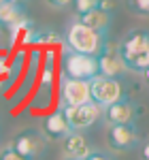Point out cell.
<instances>
[{"mask_svg":"<svg viewBox=\"0 0 149 160\" xmlns=\"http://www.w3.org/2000/svg\"><path fill=\"white\" fill-rule=\"evenodd\" d=\"M134 115H137V109L130 100H117L109 107L102 109V118L109 126H117V124H132L134 122Z\"/></svg>","mask_w":149,"mask_h":160,"instance_id":"obj_9","label":"cell"},{"mask_svg":"<svg viewBox=\"0 0 149 160\" xmlns=\"http://www.w3.org/2000/svg\"><path fill=\"white\" fill-rule=\"evenodd\" d=\"M64 75L73 77V79H94L96 75H100L98 71V58L94 56H85V53H77V51H66L64 53Z\"/></svg>","mask_w":149,"mask_h":160,"instance_id":"obj_3","label":"cell"},{"mask_svg":"<svg viewBox=\"0 0 149 160\" xmlns=\"http://www.w3.org/2000/svg\"><path fill=\"white\" fill-rule=\"evenodd\" d=\"M113 0H98V9H102V11H107V13H111L113 11Z\"/></svg>","mask_w":149,"mask_h":160,"instance_id":"obj_22","label":"cell"},{"mask_svg":"<svg viewBox=\"0 0 149 160\" xmlns=\"http://www.w3.org/2000/svg\"><path fill=\"white\" fill-rule=\"evenodd\" d=\"M66 45H68L70 51L98 58L100 53H102V49H104V45H107V37L85 28V26L79 24V22H74L68 28V32H66Z\"/></svg>","mask_w":149,"mask_h":160,"instance_id":"obj_2","label":"cell"},{"mask_svg":"<svg viewBox=\"0 0 149 160\" xmlns=\"http://www.w3.org/2000/svg\"><path fill=\"white\" fill-rule=\"evenodd\" d=\"M2 2H4V0H0V4H2Z\"/></svg>","mask_w":149,"mask_h":160,"instance_id":"obj_27","label":"cell"},{"mask_svg":"<svg viewBox=\"0 0 149 160\" xmlns=\"http://www.w3.org/2000/svg\"><path fill=\"white\" fill-rule=\"evenodd\" d=\"M43 130L51 139H64L68 132H73L70 126H68L66 115H64V109H58V111H53L51 115H47L45 122H43Z\"/></svg>","mask_w":149,"mask_h":160,"instance_id":"obj_13","label":"cell"},{"mask_svg":"<svg viewBox=\"0 0 149 160\" xmlns=\"http://www.w3.org/2000/svg\"><path fill=\"white\" fill-rule=\"evenodd\" d=\"M11 145L17 149L24 158L32 160L34 156H38V154L43 152V148H45V139H43V135H41L38 130H24L22 135L15 137V141H13Z\"/></svg>","mask_w":149,"mask_h":160,"instance_id":"obj_8","label":"cell"},{"mask_svg":"<svg viewBox=\"0 0 149 160\" xmlns=\"http://www.w3.org/2000/svg\"><path fill=\"white\" fill-rule=\"evenodd\" d=\"M107 143L113 152H130L138 145V132L132 124H117L107 128Z\"/></svg>","mask_w":149,"mask_h":160,"instance_id":"obj_7","label":"cell"},{"mask_svg":"<svg viewBox=\"0 0 149 160\" xmlns=\"http://www.w3.org/2000/svg\"><path fill=\"white\" fill-rule=\"evenodd\" d=\"M74 9H77V13L81 15V13H87L92 11V9H96L98 7V0H73Z\"/></svg>","mask_w":149,"mask_h":160,"instance_id":"obj_18","label":"cell"},{"mask_svg":"<svg viewBox=\"0 0 149 160\" xmlns=\"http://www.w3.org/2000/svg\"><path fill=\"white\" fill-rule=\"evenodd\" d=\"M24 51H19L17 56H15V60H13V64L9 66V71H7V79L4 81H0V94H4V92H9L13 88V83L17 81V77H19V73H22V66H24Z\"/></svg>","mask_w":149,"mask_h":160,"instance_id":"obj_16","label":"cell"},{"mask_svg":"<svg viewBox=\"0 0 149 160\" xmlns=\"http://www.w3.org/2000/svg\"><path fill=\"white\" fill-rule=\"evenodd\" d=\"M141 158L149 160V141H145V143L141 145Z\"/></svg>","mask_w":149,"mask_h":160,"instance_id":"obj_24","label":"cell"},{"mask_svg":"<svg viewBox=\"0 0 149 160\" xmlns=\"http://www.w3.org/2000/svg\"><path fill=\"white\" fill-rule=\"evenodd\" d=\"M49 7H53V9H64V7H68L73 0H45Z\"/></svg>","mask_w":149,"mask_h":160,"instance_id":"obj_21","label":"cell"},{"mask_svg":"<svg viewBox=\"0 0 149 160\" xmlns=\"http://www.w3.org/2000/svg\"><path fill=\"white\" fill-rule=\"evenodd\" d=\"M77 22L83 24L85 28H89V30L107 37V32L111 28V13H107V11H102V9L96 7V9H92V11H87V13H81L77 17Z\"/></svg>","mask_w":149,"mask_h":160,"instance_id":"obj_12","label":"cell"},{"mask_svg":"<svg viewBox=\"0 0 149 160\" xmlns=\"http://www.w3.org/2000/svg\"><path fill=\"white\" fill-rule=\"evenodd\" d=\"M24 17V11L19 7V2H2L0 4V28L9 30L13 24H17Z\"/></svg>","mask_w":149,"mask_h":160,"instance_id":"obj_15","label":"cell"},{"mask_svg":"<svg viewBox=\"0 0 149 160\" xmlns=\"http://www.w3.org/2000/svg\"><path fill=\"white\" fill-rule=\"evenodd\" d=\"M124 62L119 58V53H117V47H111L109 43L104 45V49L102 53L98 56V71L102 77H113V79H117V75H122L124 71Z\"/></svg>","mask_w":149,"mask_h":160,"instance_id":"obj_11","label":"cell"},{"mask_svg":"<svg viewBox=\"0 0 149 160\" xmlns=\"http://www.w3.org/2000/svg\"><path fill=\"white\" fill-rule=\"evenodd\" d=\"M64 115L68 120V126L70 130L79 132V130H85L89 126L98 122V118L102 115V109L92 100V102H85V105H77V107H62Z\"/></svg>","mask_w":149,"mask_h":160,"instance_id":"obj_5","label":"cell"},{"mask_svg":"<svg viewBox=\"0 0 149 160\" xmlns=\"http://www.w3.org/2000/svg\"><path fill=\"white\" fill-rule=\"evenodd\" d=\"M117 53L128 71L143 73L149 66V32L147 30H132L128 32L119 45Z\"/></svg>","mask_w":149,"mask_h":160,"instance_id":"obj_1","label":"cell"},{"mask_svg":"<svg viewBox=\"0 0 149 160\" xmlns=\"http://www.w3.org/2000/svg\"><path fill=\"white\" fill-rule=\"evenodd\" d=\"M60 98L64 107H77V105H85L92 102V90L87 79H73V77H62V86H60Z\"/></svg>","mask_w":149,"mask_h":160,"instance_id":"obj_6","label":"cell"},{"mask_svg":"<svg viewBox=\"0 0 149 160\" xmlns=\"http://www.w3.org/2000/svg\"><path fill=\"white\" fill-rule=\"evenodd\" d=\"M128 7L138 15H149V0H128Z\"/></svg>","mask_w":149,"mask_h":160,"instance_id":"obj_17","label":"cell"},{"mask_svg":"<svg viewBox=\"0 0 149 160\" xmlns=\"http://www.w3.org/2000/svg\"><path fill=\"white\" fill-rule=\"evenodd\" d=\"M89 90H92V100L100 109H104V107H109V105L124 98V88L113 77L96 75L94 79H89Z\"/></svg>","mask_w":149,"mask_h":160,"instance_id":"obj_4","label":"cell"},{"mask_svg":"<svg viewBox=\"0 0 149 160\" xmlns=\"http://www.w3.org/2000/svg\"><path fill=\"white\" fill-rule=\"evenodd\" d=\"M7 71H9V60H7V56H0V77L7 75Z\"/></svg>","mask_w":149,"mask_h":160,"instance_id":"obj_23","label":"cell"},{"mask_svg":"<svg viewBox=\"0 0 149 160\" xmlns=\"http://www.w3.org/2000/svg\"><path fill=\"white\" fill-rule=\"evenodd\" d=\"M62 152L66 158L70 160H85L89 154H92V148L85 141V137L81 132H68V135L62 139Z\"/></svg>","mask_w":149,"mask_h":160,"instance_id":"obj_10","label":"cell"},{"mask_svg":"<svg viewBox=\"0 0 149 160\" xmlns=\"http://www.w3.org/2000/svg\"><path fill=\"white\" fill-rule=\"evenodd\" d=\"M0 160H28V158H24L13 145H7V148L0 152Z\"/></svg>","mask_w":149,"mask_h":160,"instance_id":"obj_19","label":"cell"},{"mask_svg":"<svg viewBox=\"0 0 149 160\" xmlns=\"http://www.w3.org/2000/svg\"><path fill=\"white\" fill-rule=\"evenodd\" d=\"M51 83H53V56H47V62H45V68H43V75H41V83H38V92H36V100L34 105H47V98H49L51 92Z\"/></svg>","mask_w":149,"mask_h":160,"instance_id":"obj_14","label":"cell"},{"mask_svg":"<svg viewBox=\"0 0 149 160\" xmlns=\"http://www.w3.org/2000/svg\"><path fill=\"white\" fill-rule=\"evenodd\" d=\"M64 160H70V158H64Z\"/></svg>","mask_w":149,"mask_h":160,"instance_id":"obj_28","label":"cell"},{"mask_svg":"<svg viewBox=\"0 0 149 160\" xmlns=\"http://www.w3.org/2000/svg\"><path fill=\"white\" fill-rule=\"evenodd\" d=\"M4 2H19V0H4Z\"/></svg>","mask_w":149,"mask_h":160,"instance_id":"obj_26","label":"cell"},{"mask_svg":"<svg viewBox=\"0 0 149 160\" xmlns=\"http://www.w3.org/2000/svg\"><path fill=\"white\" fill-rule=\"evenodd\" d=\"M85 160H113L109 154H102V152H98V149H92V154L87 156Z\"/></svg>","mask_w":149,"mask_h":160,"instance_id":"obj_20","label":"cell"},{"mask_svg":"<svg viewBox=\"0 0 149 160\" xmlns=\"http://www.w3.org/2000/svg\"><path fill=\"white\" fill-rule=\"evenodd\" d=\"M143 77H145V81H147V83H149V66H147V68H145V71H143Z\"/></svg>","mask_w":149,"mask_h":160,"instance_id":"obj_25","label":"cell"}]
</instances>
